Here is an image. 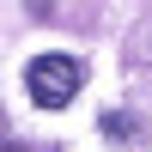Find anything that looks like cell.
I'll use <instances>...</instances> for the list:
<instances>
[{"label":"cell","instance_id":"2","mask_svg":"<svg viewBox=\"0 0 152 152\" xmlns=\"http://www.w3.org/2000/svg\"><path fill=\"white\" fill-rule=\"evenodd\" d=\"M97 128H104L110 140H134V116H128V110H110V116L97 122Z\"/></svg>","mask_w":152,"mask_h":152},{"label":"cell","instance_id":"3","mask_svg":"<svg viewBox=\"0 0 152 152\" xmlns=\"http://www.w3.org/2000/svg\"><path fill=\"white\" fill-rule=\"evenodd\" d=\"M6 152H31V146H24V140H12V146H6Z\"/></svg>","mask_w":152,"mask_h":152},{"label":"cell","instance_id":"1","mask_svg":"<svg viewBox=\"0 0 152 152\" xmlns=\"http://www.w3.org/2000/svg\"><path fill=\"white\" fill-rule=\"evenodd\" d=\"M24 85H31L37 110H67L73 97H79V85H85V67L73 55H37L31 67H24Z\"/></svg>","mask_w":152,"mask_h":152}]
</instances>
